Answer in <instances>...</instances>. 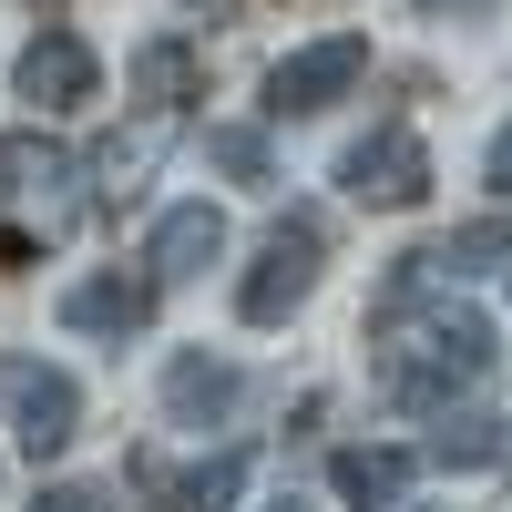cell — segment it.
Wrapping results in <instances>:
<instances>
[{
  "instance_id": "obj_1",
  "label": "cell",
  "mask_w": 512,
  "mask_h": 512,
  "mask_svg": "<svg viewBox=\"0 0 512 512\" xmlns=\"http://www.w3.org/2000/svg\"><path fill=\"white\" fill-rule=\"evenodd\" d=\"M482 369H492V318L441 308L431 328L410 338V349H390V359H379V390H390L400 410H451V390H472Z\"/></svg>"
},
{
  "instance_id": "obj_2",
  "label": "cell",
  "mask_w": 512,
  "mask_h": 512,
  "mask_svg": "<svg viewBox=\"0 0 512 512\" xmlns=\"http://www.w3.org/2000/svg\"><path fill=\"white\" fill-rule=\"evenodd\" d=\"M318 267H328V226H318V216H277L267 246H256V267H246V287H236V318H246V328L297 318V308H308V287H318Z\"/></svg>"
},
{
  "instance_id": "obj_3",
  "label": "cell",
  "mask_w": 512,
  "mask_h": 512,
  "mask_svg": "<svg viewBox=\"0 0 512 512\" xmlns=\"http://www.w3.org/2000/svg\"><path fill=\"white\" fill-rule=\"evenodd\" d=\"M0 410H11V431H21L31 461H52L82 431V390H72V369H52V359H0Z\"/></svg>"
},
{
  "instance_id": "obj_4",
  "label": "cell",
  "mask_w": 512,
  "mask_h": 512,
  "mask_svg": "<svg viewBox=\"0 0 512 512\" xmlns=\"http://www.w3.org/2000/svg\"><path fill=\"white\" fill-rule=\"evenodd\" d=\"M369 82V41L359 31H328V41H308V52H287L277 72H267V113L287 123V113H328V103H349Z\"/></svg>"
},
{
  "instance_id": "obj_5",
  "label": "cell",
  "mask_w": 512,
  "mask_h": 512,
  "mask_svg": "<svg viewBox=\"0 0 512 512\" xmlns=\"http://www.w3.org/2000/svg\"><path fill=\"white\" fill-rule=\"evenodd\" d=\"M338 185H349L359 205H420L431 195V154H420L410 123H379V134H359L349 154H338Z\"/></svg>"
},
{
  "instance_id": "obj_6",
  "label": "cell",
  "mask_w": 512,
  "mask_h": 512,
  "mask_svg": "<svg viewBox=\"0 0 512 512\" xmlns=\"http://www.w3.org/2000/svg\"><path fill=\"white\" fill-rule=\"evenodd\" d=\"M11 82H21V103L72 113V103H93V93H103V62H93V41H82V31H41L31 52L11 62Z\"/></svg>"
},
{
  "instance_id": "obj_7",
  "label": "cell",
  "mask_w": 512,
  "mask_h": 512,
  "mask_svg": "<svg viewBox=\"0 0 512 512\" xmlns=\"http://www.w3.org/2000/svg\"><path fill=\"white\" fill-rule=\"evenodd\" d=\"M62 328L72 338H113V349H123V338H144L154 328V277H72L62 287Z\"/></svg>"
},
{
  "instance_id": "obj_8",
  "label": "cell",
  "mask_w": 512,
  "mask_h": 512,
  "mask_svg": "<svg viewBox=\"0 0 512 512\" xmlns=\"http://www.w3.org/2000/svg\"><path fill=\"white\" fill-rule=\"evenodd\" d=\"M0 205H31L41 226L72 216V154L41 134H0Z\"/></svg>"
},
{
  "instance_id": "obj_9",
  "label": "cell",
  "mask_w": 512,
  "mask_h": 512,
  "mask_svg": "<svg viewBox=\"0 0 512 512\" xmlns=\"http://www.w3.org/2000/svg\"><path fill=\"white\" fill-rule=\"evenodd\" d=\"M134 482L164 502V512H236V492H246V451H216V461H195V472H175V461H134Z\"/></svg>"
},
{
  "instance_id": "obj_10",
  "label": "cell",
  "mask_w": 512,
  "mask_h": 512,
  "mask_svg": "<svg viewBox=\"0 0 512 512\" xmlns=\"http://www.w3.org/2000/svg\"><path fill=\"white\" fill-rule=\"evenodd\" d=\"M236 359H216V349H175V369H164V410H175V431H216V420L236 410Z\"/></svg>"
},
{
  "instance_id": "obj_11",
  "label": "cell",
  "mask_w": 512,
  "mask_h": 512,
  "mask_svg": "<svg viewBox=\"0 0 512 512\" xmlns=\"http://www.w3.org/2000/svg\"><path fill=\"white\" fill-rule=\"evenodd\" d=\"M226 256V216L216 205H175V216L154 226V246H144V267H154V287H185V277H205Z\"/></svg>"
},
{
  "instance_id": "obj_12",
  "label": "cell",
  "mask_w": 512,
  "mask_h": 512,
  "mask_svg": "<svg viewBox=\"0 0 512 512\" xmlns=\"http://www.w3.org/2000/svg\"><path fill=\"white\" fill-rule=\"evenodd\" d=\"M410 267H420V277H451V287L482 277V267H512V226H502V216H472V226H451L441 246H420Z\"/></svg>"
},
{
  "instance_id": "obj_13",
  "label": "cell",
  "mask_w": 512,
  "mask_h": 512,
  "mask_svg": "<svg viewBox=\"0 0 512 512\" xmlns=\"http://www.w3.org/2000/svg\"><path fill=\"white\" fill-rule=\"evenodd\" d=\"M410 472H420V451H379V441H359V451H338V492L349 502H400L410 492Z\"/></svg>"
},
{
  "instance_id": "obj_14",
  "label": "cell",
  "mask_w": 512,
  "mask_h": 512,
  "mask_svg": "<svg viewBox=\"0 0 512 512\" xmlns=\"http://www.w3.org/2000/svg\"><path fill=\"white\" fill-rule=\"evenodd\" d=\"M441 472H502L512 461V420H451V431L431 441Z\"/></svg>"
},
{
  "instance_id": "obj_15",
  "label": "cell",
  "mask_w": 512,
  "mask_h": 512,
  "mask_svg": "<svg viewBox=\"0 0 512 512\" xmlns=\"http://www.w3.org/2000/svg\"><path fill=\"white\" fill-rule=\"evenodd\" d=\"M205 164H216V175H236V185H267V175H277V154H267V134H256V123H205Z\"/></svg>"
},
{
  "instance_id": "obj_16",
  "label": "cell",
  "mask_w": 512,
  "mask_h": 512,
  "mask_svg": "<svg viewBox=\"0 0 512 512\" xmlns=\"http://www.w3.org/2000/svg\"><path fill=\"white\" fill-rule=\"evenodd\" d=\"M185 82H195V52H185V41H144V52H134V93H144V103H185Z\"/></svg>"
},
{
  "instance_id": "obj_17",
  "label": "cell",
  "mask_w": 512,
  "mask_h": 512,
  "mask_svg": "<svg viewBox=\"0 0 512 512\" xmlns=\"http://www.w3.org/2000/svg\"><path fill=\"white\" fill-rule=\"evenodd\" d=\"M154 154H164V134H134V144H123V134H113V144L93 154V175H103V195H134V185L154 175Z\"/></svg>"
},
{
  "instance_id": "obj_18",
  "label": "cell",
  "mask_w": 512,
  "mask_h": 512,
  "mask_svg": "<svg viewBox=\"0 0 512 512\" xmlns=\"http://www.w3.org/2000/svg\"><path fill=\"white\" fill-rule=\"evenodd\" d=\"M31 512H103V492H93V482H52Z\"/></svg>"
},
{
  "instance_id": "obj_19",
  "label": "cell",
  "mask_w": 512,
  "mask_h": 512,
  "mask_svg": "<svg viewBox=\"0 0 512 512\" xmlns=\"http://www.w3.org/2000/svg\"><path fill=\"white\" fill-rule=\"evenodd\" d=\"M492 195L512 205V123H502V134H492Z\"/></svg>"
},
{
  "instance_id": "obj_20",
  "label": "cell",
  "mask_w": 512,
  "mask_h": 512,
  "mask_svg": "<svg viewBox=\"0 0 512 512\" xmlns=\"http://www.w3.org/2000/svg\"><path fill=\"white\" fill-rule=\"evenodd\" d=\"M410 11H502V0H410Z\"/></svg>"
},
{
  "instance_id": "obj_21",
  "label": "cell",
  "mask_w": 512,
  "mask_h": 512,
  "mask_svg": "<svg viewBox=\"0 0 512 512\" xmlns=\"http://www.w3.org/2000/svg\"><path fill=\"white\" fill-rule=\"evenodd\" d=\"M267 512H308V502H297V492H287V502H267Z\"/></svg>"
},
{
  "instance_id": "obj_22",
  "label": "cell",
  "mask_w": 512,
  "mask_h": 512,
  "mask_svg": "<svg viewBox=\"0 0 512 512\" xmlns=\"http://www.w3.org/2000/svg\"><path fill=\"white\" fill-rule=\"evenodd\" d=\"M379 512H400V502H379Z\"/></svg>"
}]
</instances>
